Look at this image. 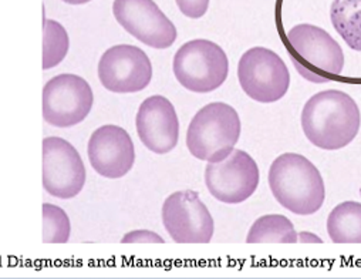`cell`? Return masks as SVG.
I'll return each mask as SVG.
<instances>
[{"label":"cell","instance_id":"obj_1","mask_svg":"<svg viewBox=\"0 0 361 279\" xmlns=\"http://www.w3.org/2000/svg\"><path fill=\"white\" fill-rule=\"evenodd\" d=\"M361 114L357 103L344 91H320L302 112V129L307 140L322 150L347 147L358 134Z\"/></svg>","mask_w":361,"mask_h":279},{"label":"cell","instance_id":"obj_2","mask_svg":"<svg viewBox=\"0 0 361 279\" xmlns=\"http://www.w3.org/2000/svg\"><path fill=\"white\" fill-rule=\"evenodd\" d=\"M267 179L276 201L296 215H313L324 203L323 177L316 165L300 154L279 155L270 165Z\"/></svg>","mask_w":361,"mask_h":279},{"label":"cell","instance_id":"obj_3","mask_svg":"<svg viewBox=\"0 0 361 279\" xmlns=\"http://www.w3.org/2000/svg\"><path fill=\"white\" fill-rule=\"evenodd\" d=\"M240 130L239 114L232 106L209 103L192 119L187 131V147L195 158L218 162L235 150Z\"/></svg>","mask_w":361,"mask_h":279},{"label":"cell","instance_id":"obj_4","mask_svg":"<svg viewBox=\"0 0 361 279\" xmlns=\"http://www.w3.org/2000/svg\"><path fill=\"white\" fill-rule=\"evenodd\" d=\"M286 40L290 49V59L306 80L327 83L343 73V49L322 28L307 23L298 25L288 32Z\"/></svg>","mask_w":361,"mask_h":279},{"label":"cell","instance_id":"obj_5","mask_svg":"<svg viewBox=\"0 0 361 279\" xmlns=\"http://www.w3.org/2000/svg\"><path fill=\"white\" fill-rule=\"evenodd\" d=\"M179 84L194 93L219 88L229 73V60L221 46L211 40L195 39L180 46L172 63Z\"/></svg>","mask_w":361,"mask_h":279},{"label":"cell","instance_id":"obj_6","mask_svg":"<svg viewBox=\"0 0 361 279\" xmlns=\"http://www.w3.org/2000/svg\"><path fill=\"white\" fill-rule=\"evenodd\" d=\"M242 90L252 100L263 105L285 97L290 85V73L282 57L266 47H252L238 64Z\"/></svg>","mask_w":361,"mask_h":279},{"label":"cell","instance_id":"obj_7","mask_svg":"<svg viewBox=\"0 0 361 279\" xmlns=\"http://www.w3.org/2000/svg\"><path fill=\"white\" fill-rule=\"evenodd\" d=\"M47 124L67 129L85 120L93 109L94 95L90 84L77 74H59L49 80L42 97Z\"/></svg>","mask_w":361,"mask_h":279},{"label":"cell","instance_id":"obj_8","mask_svg":"<svg viewBox=\"0 0 361 279\" xmlns=\"http://www.w3.org/2000/svg\"><path fill=\"white\" fill-rule=\"evenodd\" d=\"M162 222L176 244H209L215 231L209 210L192 190L176 191L164 201Z\"/></svg>","mask_w":361,"mask_h":279},{"label":"cell","instance_id":"obj_9","mask_svg":"<svg viewBox=\"0 0 361 279\" xmlns=\"http://www.w3.org/2000/svg\"><path fill=\"white\" fill-rule=\"evenodd\" d=\"M260 174L256 161L242 150H233L225 160L208 162L205 184L221 203L240 204L250 198L259 185Z\"/></svg>","mask_w":361,"mask_h":279},{"label":"cell","instance_id":"obj_10","mask_svg":"<svg viewBox=\"0 0 361 279\" xmlns=\"http://www.w3.org/2000/svg\"><path fill=\"white\" fill-rule=\"evenodd\" d=\"M85 184V167L78 151L64 138L43 140V187L51 197L70 200Z\"/></svg>","mask_w":361,"mask_h":279},{"label":"cell","instance_id":"obj_11","mask_svg":"<svg viewBox=\"0 0 361 279\" xmlns=\"http://www.w3.org/2000/svg\"><path fill=\"white\" fill-rule=\"evenodd\" d=\"M116 20L137 40L152 49H168L176 40V28L154 0H114Z\"/></svg>","mask_w":361,"mask_h":279},{"label":"cell","instance_id":"obj_12","mask_svg":"<svg viewBox=\"0 0 361 279\" xmlns=\"http://www.w3.org/2000/svg\"><path fill=\"white\" fill-rule=\"evenodd\" d=\"M99 78L113 93H138L152 78V64L144 50L131 44H117L106 50L99 61Z\"/></svg>","mask_w":361,"mask_h":279},{"label":"cell","instance_id":"obj_13","mask_svg":"<svg viewBox=\"0 0 361 279\" xmlns=\"http://www.w3.org/2000/svg\"><path fill=\"white\" fill-rule=\"evenodd\" d=\"M87 154L93 170L104 178H123L135 162V148L130 134L120 126L97 129L88 140Z\"/></svg>","mask_w":361,"mask_h":279},{"label":"cell","instance_id":"obj_14","mask_svg":"<svg viewBox=\"0 0 361 279\" xmlns=\"http://www.w3.org/2000/svg\"><path fill=\"white\" fill-rule=\"evenodd\" d=\"M141 143L155 154L172 151L179 138V120L173 105L164 96L145 99L135 119Z\"/></svg>","mask_w":361,"mask_h":279},{"label":"cell","instance_id":"obj_15","mask_svg":"<svg viewBox=\"0 0 361 279\" xmlns=\"http://www.w3.org/2000/svg\"><path fill=\"white\" fill-rule=\"evenodd\" d=\"M327 232L334 244H361V204H338L327 218Z\"/></svg>","mask_w":361,"mask_h":279},{"label":"cell","instance_id":"obj_16","mask_svg":"<svg viewBox=\"0 0 361 279\" xmlns=\"http://www.w3.org/2000/svg\"><path fill=\"white\" fill-rule=\"evenodd\" d=\"M330 19L347 46L361 52V0H334Z\"/></svg>","mask_w":361,"mask_h":279},{"label":"cell","instance_id":"obj_17","mask_svg":"<svg viewBox=\"0 0 361 279\" xmlns=\"http://www.w3.org/2000/svg\"><path fill=\"white\" fill-rule=\"evenodd\" d=\"M298 241L299 234L290 220L279 214L257 218L246 237L247 244H296Z\"/></svg>","mask_w":361,"mask_h":279},{"label":"cell","instance_id":"obj_18","mask_svg":"<svg viewBox=\"0 0 361 279\" xmlns=\"http://www.w3.org/2000/svg\"><path fill=\"white\" fill-rule=\"evenodd\" d=\"M70 49V39L66 29L56 20L43 18V70L60 64Z\"/></svg>","mask_w":361,"mask_h":279},{"label":"cell","instance_id":"obj_19","mask_svg":"<svg viewBox=\"0 0 361 279\" xmlns=\"http://www.w3.org/2000/svg\"><path fill=\"white\" fill-rule=\"evenodd\" d=\"M43 242L66 244L70 239L71 225L64 210L53 204H43Z\"/></svg>","mask_w":361,"mask_h":279},{"label":"cell","instance_id":"obj_20","mask_svg":"<svg viewBox=\"0 0 361 279\" xmlns=\"http://www.w3.org/2000/svg\"><path fill=\"white\" fill-rule=\"evenodd\" d=\"M179 12L190 19L202 18L209 6V0H175Z\"/></svg>","mask_w":361,"mask_h":279},{"label":"cell","instance_id":"obj_21","mask_svg":"<svg viewBox=\"0 0 361 279\" xmlns=\"http://www.w3.org/2000/svg\"><path fill=\"white\" fill-rule=\"evenodd\" d=\"M123 244H131V242H154V244H164L165 241L162 239V237H159L155 232L151 231H145V230H138V231H133L124 235V238L121 239Z\"/></svg>","mask_w":361,"mask_h":279},{"label":"cell","instance_id":"obj_22","mask_svg":"<svg viewBox=\"0 0 361 279\" xmlns=\"http://www.w3.org/2000/svg\"><path fill=\"white\" fill-rule=\"evenodd\" d=\"M299 241L300 242H323L319 237H316L313 234H309V232H302L299 235Z\"/></svg>","mask_w":361,"mask_h":279},{"label":"cell","instance_id":"obj_23","mask_svg":"<svg viewBox=\"0 0 361 279\" xmlns=\"http://www.w3.org/2000/svg\"><path fill=\"white\" fill-rule=\"evenodd\" d=\"M63 2H66L68 5H84V4L92 2V0H63Z\"/></svg>","mask_w":361,"mask_h":279}]
</instances>
